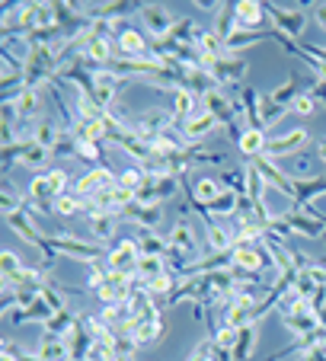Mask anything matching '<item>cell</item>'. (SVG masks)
Segmentation results:
<instances>
[{"label":"cell","mask_w":326,"mask_h":361,"mask_svg":"<svg viewBox=\"0 0 326 361\" xmlns=\"http://www.w3.org/2000/svg\"><path fill=\"white\" fill-rule=\"evenodd\" d=\"M52 250L61 256V259H74V262H96L102 256V246L93 243L90 237H77L71 231H61L52 237Z\"/></svg>","instance_id":"cell-1"},{"label":"cell","mask_w":326,"mask_h":361,"mask_svg":"<svg viewBox=\"0 0 326 361\" xmlns=\"http://www.w3.org/2000/svg\"><path fill=\"white\" fill-rule=\"evenodd\" d=\"M246 71H250V64H246L243 55H224L211 64L208 74L217 87H243Z\"/></svg>","instance_id":"cell-2"},{"label":"cell","mask_w":326,"mask_h":361,"mask_svg":"<svg viewBox=\"0 0 326 361\" xmlns=\"http://www.w3.org/2000/svg\"><path fill=\"white\" fill-rule=\"evenodd\" d=\"M138 262H141V246H138V240H135V237L119 240V243L112 246V250H109V256H106V266L112 269V272L131 275V279H135Z\"/></svg>","instance_id":"cell-3"},{"label":"cell","mask_w":326,"mask_h":361,"mask_svg":"<svg viewBox=\"0 0 326 361\" xmlns=\"http://www.w3.org/2000/svg\"><path fill=\"white\" fill-rule=\"evenodd\" d=\"M307 141H310V135H307L304 128H291L285 131V135H275L269 137V147H265V157L269 160H285V157H298L301 150L307 147Z\"/></svg>","instance_id":"cell-4"},{"label":"cell","mask_w":326,"mask_h":361,"mask_svg":"<svg viewBox=\"0 0 326 361\" xmlns=\"http://www.w3.org/2000/svg\"><path fill=\"white\" fill-rule=\"evenodd\" d=\"M119 183V173H112L109 166H93L90 173H83L80 179H74V185H71V195L83 198V202H90V198L96 195V192L109 189V185Z\"/></svg>","instance_id":"cell-5"},{"label":"cell","mask_w":326,"mask_h":361,"mask_svg":"<svg viewBox=\"0 0 326 361\" xmlns=\"http://www.w3.org/2000/svg\"><path fill=\"white\" fill-rule=\"evenodd\" d=\"M4 102H13L16 112H20V118L26 125H35L42 118V90H32V87H16V90H7L4 93Z\"/></svg>","instance_id":"cell-6"},{"label":"cell","mask_w":326,"mask_h":361,"mask_svg":"<svg viewBox=\"0 0 326 361\" xmlns=\"http://www.w3.org/2000/svg\"><path fill=\"white\" fill-rule=\"evenodd\" d=\"M167 240H170V250H173V252H179L183 259L198 262V252H202V243H198L195 227H192L186 218H179L176 224H173V231L167 233Z\"/></svg>","instance_id":"cell-7"},{"label":"cell","mask_w":326,"mask_h":361,"mask_svg":"<svg viewBox=\"0 0 326 361\" xmlns=\"http://www.w3.org/2000/svg\"><path fill=\"white\" fill-rule=\"evenodd\" d=\"M138 16H141L144 29L150 32V39H167L170 29L176 26V20H179V16H173L163 4H141V7H138Z\"/></svg>","instance_id":"cell-8"},{"label":"cell","mask_w":326,"mask_h":361,"mask_svg":"<svg viewBox=\"0 0 326 361\" xmlns=\"http://www.w3.org/2000/svg\"><path fill=\"white\" fill-rule=\"evenodd\" d=\"M144 176H147V173H144ZM179 189H183V183H179L176 176H163V179L147 176L141 189L135 192V202H141V204H163L167 198L176 195Z\"/></svg>","instance_id":"cell-9"},{"label":"cell","mask_w":326,"mask_h":361,"mask_svg":"<svg viewBox=\"0 0 326 361\" xmlns=\"http://www.w3.org/2000/svg\"><path fill=\"white\" fill-rule=\"evenodd\" d=\"M265 13L275 20V29H282L288 39L301 42V35H304V29H307V13L301 7L288 10V7H279V4H265Z\"/></svg>","instance_id":"cell-10"},{"label":"cell","mask_w":326,"mask_h":361,"mask_svg":"<svg viewBox=\"0 0 326 361\" xmlns=\"http://www.w3.org/2000/svg\"><path fill=\"white\" fill-rule=\"evenodd\" d=\"M217 128H221V125H217V118H215V116H208L205 109H198L195 116L186 118V122L179 125V135H183L186 147H202L205 137H211Z\"/></svg>","instance_id":"cell-11"},{"label":"cell","mask_w":326,"mask_h":361,"mask_svg":"<svg viewBox=\"0 0 326 361\" xmlns=\"http://www.w3.org/2000/svg\"><path fill=\"white\" fill-rule=\"evenodd\" d=\"M250 166L265 179V185H269V189H279L282 195H288V198L294 202V176L282 173V166L275 164V160H269V157H253Z\"/></svg>","instance_id":"cell-12"},{"label":"cell","mask_w":326,"mask_h":361,"mask_svg":"<svg viewBox=\"0 0 326 361\" xmlns=\"http://www.w3.org/2000/svg\"><path fill=\"white\" fill-rule=\"evenodd\" d=\"M93 80H96V90H93L96 106H99L102 112H112V102H116V96H119V90H122L125 80L116 74V71H109V68L93 71Z\"/></svg>","instance_id":"cell-13"},{"label":"cell","mask_w":326,"mask_h":361,"mask_svg":"<svg viewBox=\"0 0 326 361\" xmlns=\"http://www.w3.org/2000/svg\"><path fill=\"white\" fill-rule=\"evenodd\" d=\"M116 51L122 58H150V35H144L141 29L125 26L116 35Z\"/></svg>","instance_id":"cell-14"},{"label":"cell","mask_w":326,"mask_h":361,"mask_svg":"<svg viewBox=\"0 0 326 361\" xmlns=\"http://www.w3.org/2000/svg\"><path fill=\"white\" fill-rule=\"evenodd\" d=\"M119 218L125 221H135L138 231H157L163 224V204H141V202H131Z\"/></svg>","instance_id":"cell-15"},{"label":"cell","mask_w":326,"mask_h":361,"mask_svg":"<svg viewBox=\"0 0 326 361\" xmlns=\"http://www.w3.org/2000/svg\"><path fill=\"white\" fill-rule=\"evenodd\" d=\"M265 4L259 0H237V32H262L265 23Z\"/></svg>","instance_id":"cell-16"},{"label":"cell","mask_w":326,"mask_h":361,"mask_svg":"<svg viewBox=\"0 0 326 361\" xmlns=\"http://www.w3.org/2000/svg\"><path fill=\"white\" fill-rule=\"evenodd\" d=\"M231 266L246 269V272H253V275H262V269L272 266V259H269V252L262 250V243L259 246H234V262Z\"/></svg>","instance_id":"cell-17"},{"label":"cell","mask_w":326,"mask_h":361,"mask_svg":"<svg viewBox=\"0 0 326 361\" xmlns=\"http://www.w3.org/2000/svg\"><path fill=\"white\" fill-rule=\"evenodd\" d=\"M288 218V224H291V231L298 233V237L304 240H323L326 237V227L320 224L317 218H310L307 212H294V208H288V212H282Z\"/></svg>","instance_id":"cell-18"},{"label":"cell","mask_w":326,"mask_h":361,"mask_svg":"<svg viewBox=\"0 0 326 361\" xmlns=\"http://www.w3.org/2000/svg\"><path fill=\"white\" fill-rule=\"evenodd\" d=\"M170 99H173V106H170V112L176 116V122L183 125L186 118H192L198 109H202V96H195L192 90H186V87H176V90H170Z\"/></svg>","instance_id":"cell-19"},{"label":"cell","mask_w":326,"mask_h":361,"mask_svg":"<svg viewBox=\"0 0 326 361\" xmlns=\"http://www.w3.org/2000/svg\"><path fill=\"white\" fill-rule=\"evenodd\" d=\"M320 195H326V176L294 179V202H291V208H304V204H313Z\"/></svg>","instance_id":"cell-20"},{"label":"cell","mask_w":326,"mask_h":361,"mask_svg":"<svg viewBox=\"0 0 326 361\" xmlns=\"http://www.w3.org/2000/svg\"><path fill=\"white\" fill-rule=\"evenodd\" d=\"M90 214V240L93 243H109V240L116 237V224L122 218L119 214H109V212H87Z\"/></svg>","instance_id":"cell-21"},{"label":"cell","mask_w":326,"mask_h":361,"mask_svg":"<svg viewBox=\"0 0 326 361\" xmlns=\"http://www.w3.org/2000/svg\"><path fill=\"white\" fill-rule=\"evenodd\" d=\"M52 317H54L52 304H48V300H42V294H39V300H35V304H29L26 310H13L7 320L13 323V326H23V323H42V326H45Z\"/></svg>","instance_id":"cell-22"},{"label":"cell","mask_w":326,"mask_h":361,"mask_svg":"<svg viewBox=\"0 0 326 361\" xmlns=\"http://www.w3.org/2000/svg\"><path fill=\"white\" fill-rule=\"evenodd\" d=\"M205 240H208L211 252L234 250V231L227 227V221H211V224H205Z\"/></svg>","instance_id":"cell-23"},{"label":"cell","mask_w":326,"mask_h":361,"mask_svg":"<svg viewBox=\"0 0 326 361\" xmlns=\"http://www.w3.org/2000/svg\"><path fill=\"white\" fill-rule=\"evenodd\" d=\"M237 147H240V154H243L246 160L265 157V147H269V135H265L262 128H246L243 135H240Z\"/></svg>","instance_id":"cell-24"},{"label":"cell","mask_w":326,"mask_h":361,"mask_svg":"<svg viewBox=\"0 0 326 361\" xmlns=\"http://www.w3.org/2000/svg\"><path fill=\"white\" fill-rule=\"evenodd\" d=\"M259 345V323H246L237 333V345H234V361H253V352Z\"/></svg>","instance_id":"cell-25"},{"label":"cell","mask_w":326,"mask_h":361,"mask_svg":"<svg viewBox=\"0 0 326 361\" xmlns=\"http://www.w3.org/2000/svg\"><path fill=\"white\" fill-rule=\"evenodd\" d=\"M138 246H141V256H154V259H167L170 256V240L160 237L157 231H138Z\"/></svg>","instance_id":"cell-26"},{"label":"cell","mask_w":326,"mask_h":361,"mask_svg":"<svg viewBox=\"0 0 326 361\" xmlns=\"http://www.w3.org/2000/svg\"><path fill=\"white\" fill-rule=\"evenodd\" d=\"M35 355H39L42 361H71L68 342L58 339V336H45V333H42V342H39V348H35Z\"/></svg>","instance_id":"cell-27"},{"label":"cell","mask_w":326,"mask_h":361,"mask_svg":"<svg viewBox=\"0 0 326 361\" xmlns=\"http://www.w3.org/2000/svg\"><path fill=\"white\" fill-rule=\"evenodd\" d=\"M61 135H64L61 125L54 122L52 116H42L39 122L32 125V141H35V144H42V147H48V150H52L54 144H58V137H61Z\"/></svg>","instance_id":"cell-28"},{"label":"cell","mask_w":326,"mask_h":361,"mask_svg":"<svg viewBox=\"0 0 326 361\" xmlns=\"http://www.w3.org/2000/svg\"><path fill=\"white\" fill-rule=\"evenodd\" d=\"M237 204H240L237 192L224 189L221 195L215 198V202L208 204V212H211V218H215V221H231V218H237Z\"/></svg>","instance_id":"cell-29"},{"label":"cell","mask_w":326,"mask_h":361,"mask_svg":"<svg viewBox=\"0 0 326 361\" xmlns=\"http://www.w3.org/2000/svg\"><path fill=\"white\" fill-rule=\"evenodd\" d=\"M211 32L217 35V39H231L234 32H237V4H221V10H217L215 16V29Z\"/></svg>","instance_id":"cell-30"},{"label":"cell","mask_w":326,"mask_h":361,"mask_svg":"<svg viewBox=\"0 0 326 361\" xmlns=\"http://www.w3.org/2000/svg\"><path fill=\"white\" fill-rule=\"evenodd\" d=\"M163 272H170L167 269V259H154V256H141V262H138V269H135V281L138 285H150L154 279H160Z\"/></svg>","instance_id":"cell-31"},{"label":"cell","mask_w":326,"mask_h":361,"mask_svg":"<svg viewBox=\"0 0 326 361\" xmlns=\"http://www.w3.org/2000/svg\"><path fill=\"white\" fill-rule=\"evenodd\" d=\"M272 29H275V26H272ZM272 29H262V32H234L231 39H227V55H243L250 45L272 39Z\"/></svg>","instance_id":"cell-32"},{"label":"cell","mask_w":326,"mask_h":361,"mask_svg":"<svg viewBox=\"0 0 326 361\" xmlns=\"http://www.w3.org/2000/svg\"><path fill=\"white\" fill-rule=\"evenodd\" d=\"M48 160H52V150L42 147V144H35L32 137L26 141V147H23V166H29V170H42V166H48Z\"/></svg>","instance_id":"cell-33"},{"label":"cell","mask_w":326,"mask_h":361,"mask_svg":"<svg viewBox=\"0 0 326 361\" xmlns=\"http://www.w3.org/2000/svg\"><path fill=\"white\" fill-rule=\"evenodd\" d=\"M272 99L279 102V106H285V109H291V102L301 96V74H288V80L282 83L275 93H269Z\"/></svg>","instance_id":"cell-34"},{"label":"cell","mask_w":326,"mask_h":361,"mask_svg":"<svg viewBox=\"0 0 326 361\" xmlns=\"http://www.w3.org/2000/svg\"><path fill=\"white\" fill-rule=\"evenodd\" d=\"M198 32H202V29L195 26V20H189V16H179L176 26L170 29V39H173V42H179V45H195Z\"/></svg>","instance_id":"cell-35"},{"label":"cell","mask_w":326,"mask_h":361,"mask_svg":"<svg viewBox=\"0 0 326 361\" xmlns=\"http://www.w3.org/2000/svg\"><path fill=\"white\" fill-rule=\"evenodd\" d=\"M80 212H87V202H83V198H77V195H71V192H64V195L54 202V214H61L64 221L77 218Z\"/></svg>","instance_id":"cell-36"},{"label":"cell","mask_w":326,"mask_h":361,"mask_svg":"<svg viewBox=\"0 0 326 361\" xmlns=\"http://www.w3.org/2000/svg\"><path fill=\"white\" fill-rule=\"evenodd\" d=\"M74 320H77V314H71V310H61V314H54L42 329H45V336H58V339H64V336L71 333V326H74Z\"/></svg>","instance_id":"cell-37"},{"label":"cell","mask_w":326,"mask_h":361,"mask_svg":"<svg viewBox=\"0 0 326 361\" xmlns=\"http://www.w3.org/2000/svg\"><path fill=\"white\" fill-rule=\"evenodd\" d=\"M221 185L231 192H237V195H246V183H250V173H246V166H240V170H224L221 173Z\"/></svg>","instance_id":"cell-38"},{"label":"cell","mask_w":326,"mask_h":361,"mask_svg":"<svg viewBox=\"0 0 326 361\" xmlns=\"http://www.w3.org/2000/svg\"><path fill=\"white\" fill-rule=\"evenodd\" d=\"M265 233H269V237H279L282 243H288V240H294V237H298V233L291 231V224H288V218H285V214H272V218H269V224H265Z\"/></svg>","instance_id":"cell-39"},{"label":"cell","mask_w":326,"mask_h":361,"mask_svg":"<svg viewBox=\"0 0 326 361\" xmlns=\"http://www.w3.org/2000/svg\"><path fill=\"white\" fill-rule=\"evenodd\" d=\"M285 106H279V102L272 99V96H262V102H259V118H262V128H269V125H275L282 116H285Z\"/></svg>","instance_id":"cell-40"},{"label":"cell","mask_w":326,"mask_h":361,"mask_svg":"<svg viewBox=\"0 0 326 361\" xmlns=\"http://www.w3.org/2000/svg\"><path fill=\"white\" fill-rule=\"evenodd\" d=\"M77 157L87 160V164H96V160H99V166H109L99 141H77Z\"/></svg>","instance_id":"cell-41"},{"label":"cell","mask_w":326,"mask_h":361,"mask_svg":"<svg viewBox=\"0 0 326 361\" xmlns=\"http://www.w3.org/2000/svg\"><path fill=\"white\" fill-rule=\"evenodd\" d=\"M112 342H116V339H112ZM112 342H106V339H93L87 361H119L116 345H112Z\"/></svg>","instance_id":"cell-42"},{"label":"cell","mask_w":326,"mask_h":361,"mask_svg":"<svg viewBox=\"0 0 326 361\" xmlns=\"http://www.w3.org/2000/svg\"><path fill=\"white\" fill-rule=\"evenodd\" d=\"M144 170L141 166H128V170H122L119 173V185H122V189H131V192H138L144 185Z\"/></svg>","instance_id":"cell-43"},{"label":"cell","mask_w":326,"mask_h":361,"mask_svg":"<svg viewBox=\"0 0 326 361\" xmlns=\"http://www.w3.org/2000/svg\"><path fill=\"white\" fill-rule=\"evenodd\" d=\"M215 348H217L215 336H205V339L198 342L195 348H192V355L186 361H215Z\"/></svg>","instance_id":"cell-44"},{"label":"cell","mask_w":326,"mask_h":361,"mask_svg":"<svg viewBox=\"0 0 326 361\" xmlns=\"http://www.w3.org/2000/svg\"><path fill=\"white\" fill-rule=\"evenodd\" d=\"M116 355H119V361H131L135 358V352H138V342H135V336H116Z\"/></svg>","instance_id":"cell-45"},{"label":"cell","mask_w":326,"mask_h":361,"mask_svg":"<svg viewBox=\"0 0 326 361\" xmlns=\"http://www.w3.org/2000/svg\"><path fill=\"white\" fill-rule=\"evenodd\" d=\"M291 112H294V116H301V118L313 116V112H317V99H313L310 93H301L298 99L291 102Z\"/></svg>","instance_id":"cell-46"},{"label":"cell","mask_w":326,"mask_h":361,"mask_svg":"<svg viewBox=\"0 0 326 361\" xmlns=\"http://www.w3.org/2000/svg\"><path fill=\"white\" fill-rule=\"evenodd\" d=\"M237 333L240 329H234V326H217V333H215V342H217V348H231L234 352V345H237Z\"/></svg>","instance_id":"cell-47"},{"label":"cell","mask_w":326,"mask_h":361,"mask_svg":"<svg viewBox=\"0 0 326 361\" xmlns=\"http://www.w3.org/2000/svg\"><path fill=\"white\" fill-rule=\"evenodd\" d=\"M313 7V20H317V26L326 32V4H310Z\"/></svg>","instance_id":"cell-48"},{"label":"cell","mask_w":326,"mask_h":361,"mask_svg":"<svg viewBox=\"0 0 326 361\" xmlns=\"http://www.w3.org/2000/svg\"><path fill=\"white\" fill-rule=\"evenodd\" d=\"M310 96H313V99H323L326 102V83L317 80V77L310 80Z\"/></svg>","instance_id":"cell-49"},{"label":"cell","mask_w":326,"mask_h":361,"mask_svg":"<svg viewBox=\"0 0 326 361\" xmlns=\"http://www.w3.org/2000/svg\"><path fill=\"white\" fill-rule=\"evenodd\" d=\"M317 320H320V326H326V300H323V307H320V314H317Z\"/></svg>","instance_id":"cell-50"},{"label":"cell","mask_w":326,"mask_h":361,"mask_svg":"<svg viewBox=\"0 0 326 361\" xmlns=\"http://www.w3.org/2000/svg\"><path fill=\"white\" fill-rule=\"evenodd\" d=\"M317 150H320V160H323V164H326V137L317 144Z\"/></svg>","instance_id":"cell-51"},{"label":"cell","mask_w":326,"mask_h":361,"mask_svg":"<svg viewBox=\"0 0 326 361\" xmlns=\"http://www.w3.org/2000/svg\"><path fill=\"white\" fill-rule=\"evenodd\" d=\"M323 243H326V237H323Z\"/></svg>","instance_id":"cell-52"}]
</instances>
